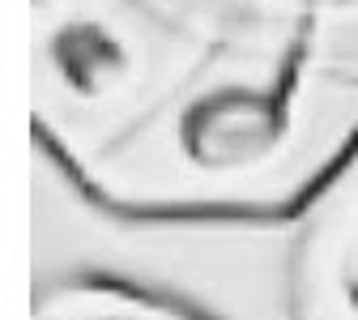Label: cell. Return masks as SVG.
<instances>
[{
    "label": "cell",
    "mask_w": 358,
    "mask_h": 320,
    "mask_svg": "<svg viewBox=\"0 0 358 320\" xmlns=\"http://www.w3.org/2000/svg\"><path fill=\"white\" fill-rule=\"evenodd\" d=\"M26 205L30 299L103 286L188 320H299L294 214L124 205L34 137L26 146Z\"/></svg>",
    "instance_id": "7a4b0ae2"
},
{
    "label": "cell",
    "mask_w": 358,
    "mask_h": 320,
    "mask_svg": "<svg viewBox=\"0 0 358 320\" xmlns=\"http://www.w3.org/2000/svg\"><path fill=\"white\" fill-rule=\"evenodd\" d=\"M209 43H252L311 56L358 77V0H158Z\"/></svg>",
    "instance_id": "277c9868"
},
{
    "label": "cell",
    "mask_w": 358,
    "mask_h": 320,
    "mask_svg": "<svg viewBox=\"0 0 358 320\" xmlns=\"http://www.w3.org/2000/svg\"><path fill=\"white\" fill-rule=\"evenodd\" d=\"M294 316L358 320V150L294 214Z\"/></svg>",
    "instance_id": "5b68a950"
},
{
    "label": "cell",
    "mask_w": 358,
    "mask_h": 320,
    "mask_svg": "<svg viewBox=\"0 0 358 320\" xmlns=\"http://www.w3.org/2000/svg\"><path fill=\"white\" fill-rule=\"evenodd\" d=\"M30 320H188L141 295L103 291V286H64L30 299Z\"/></svg>",
    "instance_id": "8992f818"
},
{
    "label": "cell",
    "mask_w": 358,
    "mask_h": 320,
    "mask_svg": "<svg viewBox=\"0 0 358 320\" xmlns=\"http://www.w3.org/2000/svg\"><path fill=\"white\" fill-rule=\"evenodd\" d=\"M358 150V77L209 43L205 60L90 167L103 197L192 214H299Z\"/></svg>",
    "instance_id": "6da1fadb"
},
{
    "label": "cell",
    "mask_w": 358,
    "mask_h": 320,
    "mask_svg": "<svg viewBox=\"0 0 358 320\" xmlns=\"http://www.w3.org/2000/svg\"><path fill=\"white\" fill-rule=\"evenodd\" d=\"M209 52L158 0H26L30 137L90 167Z\"/></svg>",
    "instance_id": "3957f363"
}]
</instances>
